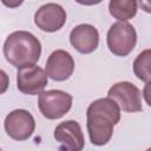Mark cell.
Masks as SVG:
<instances>
[{
	"label": "cell",
	"instance_id": "cell-5",
	"mask_svg": "<svg viewBox=\"0 0 151 151\" xmlns=\"http://www.w3.org/2000/svg\"><path fill=\"white\" fill-rule=\"evenodd\" d=\"M107 97L117 103L120 110L125 112H139L142 106V93L139 88L130 81H119L112 85Z\"/></svg>",
	"mask_w": 151,
	"mask_h": 151
},
{
	"label": "cell",
	"instance_id": "cell-6",
	"mask_svg": "<svg viewBox=\"0 0 151 151\" xmlns=\"http://www.w3.org/2000/svg\"><path fill=\"white\" fill-rule=\"evenodd\" d=\"M7 134L14 140L28 139L35 129V120L31 112L24 109H18L9 112L4 122Z\"/></svg>",
	"mask_w": 151,
	"mask_h": 151
},
{
	"label": "cell",
	"instance_id": "cell-2",
	"mask_svg": "<svg viewBox=\"0 0 151 151\" xmlns=\"http://www.w3.org/2000/svg\"><path fill=\"white\" fill-rule=\"evenodd\" d=\"M41 54V42L27 31H15L11 33L4 42V55L14 67L22 68L35 65Z\"/></svg>",
	"mask_w": 151,
	"mask_h": 151
},
{
	"label": "cell",
	"instance_id": "cell-1",
	"mask_svg": "<svg viewBox=\"0 0 151 151\" xmlns=\"http://www.w3.org/2000/svg\"><path fill=\"white\" fill-rule=\"evenodd\" d=\"M86 118L91 143L96 146H103L110 142L113 127L120 120V109L111 98H100L88 105Z\"/></svg>",
	"mask_w": 151,
	"mask_h": 151
},
{
	"label": "cell",
	"instance_id": "cell-12",
	"mask_svg": "<svg viewBox=\"0 0 151 151\" xmlns=\"http://www.w3.org/2000/svg\"><path fill=\"white\" fill-rule=\"evenodd\" d=\"M138 2L134 0H111L109 2L110 14L119 21H127L137 14Z\"/></svg>",
	"mask_w": 151,
	"mask_h": 151
},
{
	"label": "cell",
	"instance_id": "cell-3",
	"mask_svg": "<svg viewBox=\"0 0 151 151\" xmlns=\"http://www.w3.org/2000/svg\"><path fill=\"white\" fill-rule=\"evenodd\" d=\"M106 42L111 53L117 57H126L137 44V32L127 21H117L109 28Z\"/></svg>",
	"mask_w": 151,
	"mask_h": 151
},
{
	"label": "cell",
	"instance_id": "cell-7",
	"mask_svg": "<svg viewBox=\"0 0 151 151\" xmlns=\"http://www.w3.org/2000/svg\"><path fill=\"white\" fill-rule=\"evenodd\" d=\"M48 81L45 70L37 65L19 68L17 72V87L24 94H40Z\"/></svg>",
	"mask_w": 151,
	"mask_h": 151
},
{
	"label": "cell",
	"instance_id": "cell-15",
	"mask_svg": "<svg viewBox=\"0 0 151 151\" xmlns=\"http://www.w3.org/2000/svg\"><path fill=\"white\" fill-rule=\"evenodd\" d=\"M138 5L140 6V8L143 11H145L146 13H151V0H140L138 2Z\"/></svg>",
	"mask_w": 151,
	"mask_h": 151
},
{
	"label": "cell",
	"instance_id": "cell-4",
	"mask_svg": "<svg viewBox=\"0 0 151 151\" xmlns=\"http://www.w3.org/2000/svg\"><path fill=\"white\" fill-rule=\"evenodd\" d=\"M72 96L61 90H48L39 94L38 107L47 119H59L72 107Z\"/></svg>",
	"mask_w": 151,
	"mask_h": 151
},
{
	"label": "cell",
	"instance_id": "cell-11",
	"mask_svg": "<svg viewBox=\"0 0 151 151\" xmlns=\"http://www.w3.org/2000/svg\"><path fill=\"white\" fill-rule=\"evenodd\" d=\"M70 42L79 53H92L99 45L98 29L90 24H80L71 31Z\"/></svg>",
	"mask_w": 151,
	"mask_h": 151
},
{
	"label": "cell",
	"instance_id": "cell-14",
	"mask_svg": "<svg viewBox=\"0 0 151 151\" xmlns=\"http://www.w3.org/2000/svg\"><path fill=\"white\" fill-rule=\"evenodd\" d=\"M143 97L149 106H151V81L146 83V85L143 88Z\"/></svg>",
	"mask_w": 151,
	"mask_h": 151
},
{
	"label": "cell",
	"instance_id": "cell-16",
	"mask_svg": "<svg viewBox=\"0 0 151 151\" xmlns=\"http://www.w3.org/2000/svg\"><path fill=\"white\" fill-rule=\"evenodd\" d=\"M146 151H151V147H149V149H147V150H146Z\"/></svg>",
	"mask_w": 151,
	"mask_h": 151
},
{
	"label": "cell",
	"instance_id": "cell-8",
	"mask_svg": "<svg viewBox=\"0 0 151 151\" xmlns=\"http://www.w3.org/2000/svg\"><path fill=\"white\" fill-rule=\"evenodd\" d=\"M53 136L60 151H83L84 149V134L76 120H65L57 125Z\"/></svg>",
	"mask_w": 151,
	"mask_h": 151
},
{
	"label": "cell",
	"instance_id": "cell-9",
	"mask_svg": "<svg viewBox=\"0 0 151 151\" xmlns=\"http://www.w3.org/2000/svg\"><path fill=\"white\" fill-rule=\"evenodd\" d=\"M66 11L58 4L48 2L39 7L34 14V24L44 32L59 31L66 22Z\"/></svg>",
	"mask_w": 151,
	"mask_h": 151
},
{
	"label": "cell",
	"instance_id": "cell-13",
	"mask_svg": "<svg viewBox=\"0 0 151 151\" xmlns=\"http://www.w3.org/2000/svg\"><path fill=\"white\" fill-rule=\"evenodd\" d=\"M133 73L134 76L144 81H151V48L142 51L133 61Z\"/></svg>",
	"mask_w": 151,
	"mask_h": 151
},
{
	"label": "cell",
	"instance_id": "cell-10",
	"mask_svg": "<svg viewBox=\"0 0 151 151\" xmlns=\"http://www.w3.org/2000/svg\"><path fill=\"white\" fill-rule=\"evenodd\" d=\"M45 71L55 81L67 80L74 71V60L65 50H55L47 58Z\"/></svg>",
	"mask_w": 151,
	"mask_h": 151
}]
</instances>
